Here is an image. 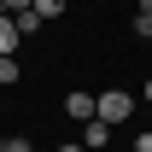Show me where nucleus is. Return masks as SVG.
Instances as JSON below:
<instances>
[{"mask_svg": "<svg viewBox=\"0 0 152 152\" xmlns=\"http://www.w3.org/2000/svg\"><path fill=\"white\" fill-rule=\"evenodd\" d=\"M94 117H99V123H129V117H134V99L123 94V88H111V94H99Z\"/></svg>", "mask_w": 152, "mask_h": 152, "instance_id": "f257e3e1", "label": "nucleus"}, {"mask_svg": "<svg viewBox=\"0 0 152 152\" xmlns=\"http://www.w3.org/2000/svg\"><path fill=\"white\" fill-rule=\"evenodd\" d=\"M82 129H88V134H82V146H88V152H99L105 140H111V123H99V117H88Z\"/></svg>", "mask_w": 152, "mask_h": 152, "instance_id": "f03ea898", "label": "nucleus"}, {"mask_svg": "<svg viewBox=\"0 0 152 152\" xmlns=\"http://www.w3.org/2000/svg\"><path fill=\"white\" fill-rule=\"evenodd\" d=\"M94 105H99V94H70V99H64V111H70L76 123H88V117H94Z\"/></svg>", "mask_w": 152, "mask_h": 152, "instance_id": "7ed1b4c3", "label": "nucleus"}, {"mask_svg": "<svg viewBox=\"0 0 152 152\" xmlns=\"http://www.w3.org/2000/svg\"><path fill=\"white\" fill-rule=\"evenodd\" d=\"M18 23H12V18H6V12H0V53H18Z\"/></svg>", "mask_w": 152, "mask_h": 152, "instance_id": "20e7f679", "label": "nucleus"}, {"mask_svg": "<svg viewBox=\"0 0 152 152\" xmlns=\"http://www.w3.org/2000/svg\"><path fill=\"white\" fill-rule=\"evenodd\" d=\"M12 23H18V35H23V41H29V35H41V12H35V6H29V12H18Z\"/></svg>", "mask_w": 152, "mask_h": 152, "instance_id": "39448f33", "label": "nucleus"}, {"mask_svg": "<svg viewBox=\"0 0 152 152\" xmlns=\"http://www.w3.org/2000/svg\"><path fill=\"white\" fill-rule=\"evenodd\" d=\"M18 76H23V70H18V53H0V88L18 82Z\"/></svg>", "mask_w": 152, "mask_h": 152, "instance_id": "423d86ee", "label": "nucleus"}, {"mask_svg": "<svg viewBox=\"0 0 152 152\" xmlns=\"http://www.w3.org/2000/svg\"><path fill=\"white\" fill-rule=\"evenodd\" d=\"M29 6H35L41 18H58V12H64V6H70V0H29Z\"/></svg>", "mask_w": 152, "mask_h": 152, "instance_id": "0eeeda50", "label": "nucleus"}, {"mask_svg": "<svg viewBox=\"0 0 152 152\" xmlns=\"http://www.w3.org/2000/svg\"><path fill=\"white\" fill-rule=\"evenodd\" d=\"M0 12H6V18H18V12H29V0H0Z\"/></svg>", "mask_w": 152, "mask_h": 152, "instance_id": "6e6552de", "label": "nucleus"}, {"mask_svg": "<svg viewBox=\"0 0 152 152\" xmlns=\"http://www.w3.org/2000/svg\"><path fill=\"white\" fill-rule=\"evenodd\" d=\"M0 152H29V140H23V134H12V140H6Z\"/></svg>", "mask_w": 152, "mask_h": 152, "instance_id": "1a4fd4ad", "label": "nucleus"}, {"mask_svg": "<svg viewBox=\"0 0 152 152\" xmlns=\"http://www.w3.org/2000/svg\"><path fill=\"white\" fill-rule=\"evenodd\" d=\"M134 152H152V129H140V134H134Z\"/></svg>", "mask_w": 152, "mask_h": 152, "instance_id": "9d476101", "label": "nucleus"}, {"mask_svg": "<svg viewBox=\"0 0 152 152\" xmlns=\"http://www.w3.org/2000/svg\"><path fill=\"white\" fill-rule=\"evenodd\" d=\"M140 18H152V0H140Z\"/></svg>", "mask_w": 152, "mask_h": 152, "instance_id": "9b49d317", "label": "nucleus"}, {"mask_svg": "<svg viewBox=\"0 0 152 152\" xmlns=\"http://www.w3.org/2000/svg\"><path fill=\"white\" fill-rule=\"evenodd\" d=\"M58 152H88V146H76V140H70V146H58Z\"/></svg>", "mask_w": 152, "mask_h": 152, "instance_id": "f8f14e48", "label": "nucleus"}, {"mask_svg": "<svg viewBox=\"0 0 152 152\" xmlns=\"http://www.w3.org/2000/svg\"><path fill=\"white\" fill-rule=\"evenodd\" d=\"M146 105H152V82H146Z\"/></svg>", "mask_w": 152, "mask_h": 152, "instance_id": "ddd939ff", "label": "nucleus"}, {"mask_svg": "<svg viewBox=\"0 0 152 152\" xmlns=\"http://www.w3.org/2000/svg\"><path fill=\"white\" fill-rule=\"evenodd\" d=\"M0 146H6V134H0Z\"/></svg>", "mask_w": 152, "mask_h": 152, "instance_id": "4468645a", "label": "nucleus"}]
</instances>
